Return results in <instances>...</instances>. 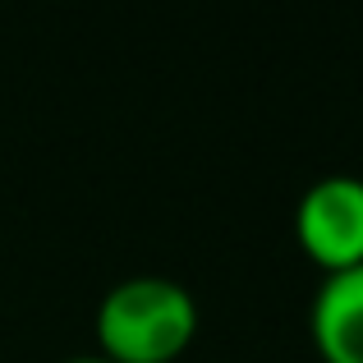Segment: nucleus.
Here are the masks:
<instances>
[{
	"instance_id": "f257e3e1",
	"label": "nucleus",
	"mask_w": 363,
	"mask_h": 363,
	"mask_svg": "<svg viewBox=\"0 0 363 363\" xmlns=\"http://www.w3.org/2000/svg\"><path fill=\"white\" fill-rule=\"evenodd\" d=\"M198 299L175 276H124L97 303L101 354L116 363H166L194 340Z\"/></svg>"
},
{
	"instance_id": "f03ea898",
	"label": "nucleus",
	"mask_w": 363,
	"mask_h": 363,
	"mask_svg": "<svg viewBox=\"0 0 363 363\" xmlns=\"http://www.w3.org/2000/svg\"><path fill=\"white\" fill-rule=\"evenodd\" d=\"M294 235L322 272L363 262V175H318L294 203Z\"/></svg>"
},
{
	"instance_id": "7ed1b4c3",
	"label": "nucleus",
	"mask_w": 363,
	"mask_h": 363,
	"mask_svg": "<svg viewBox=\"0 0 363 363\" xmlns=\"http://www.w3.org/2000/svg\"><path fill=\"white\" fill-rule=\"evenodd\" d=\"M308 331L327 363H363V262L322 276L313 290Z\"/></svg>"
},
{
	"instance_id": "20e7f679",
	"label": "nucleus",
	"mask_w": 363,
	"mask_h": 363,
	"mask_svg": "<svg viewBox=\"0 0 363 363\" xmlns=\"http://www.w3.org/2000/svg\"><path fill=\"white\" fill-rule=\"evenodd\" d=\"M60 363H116V359H106V354L97 350V354H74V359H60Z\"/></svg>"
}]
</instances>
